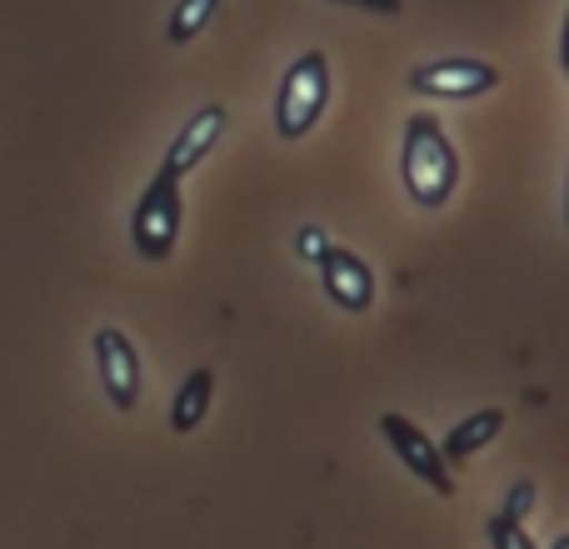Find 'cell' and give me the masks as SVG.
<instances>
[{"instance_id":"cell-1","label":"cell","mask_w":569,"mask_h":549,"mask_svg":"<svg viewBox=\"0 0 569 549\" xmlns=\"http://www.w3.org/2000/svg\"><path fill=\"white\" fill-rule=\"evenodd\" d=\"M400 180H405V190H410V200L420 210L450 206L455 186H460V156H455V140L445 136V126L435 116H425V110L405 120Z\"/></svg>"},{"instance_id":"cell-2","label":"cell","mask_w":569,"mask_h":549,"mask_svg":"<svg viewBox=\"0 0 569 549\" xmlns=\"http://www.w3.org/2000/svg\"><path fill=\"white\" fill-rule=\"evenodd\" d=\"M180 220H186V206H180V176H170V170L160 166L156 180L140 190L136 216H130V246H136V256L150 260V266H166L180 246Z\"/></svg>"},{"instance_id":"cell-3","label":"cell","mask_w":569,"mask_h":549,"mask_svg":"<svg viewBox=\"0 0 569 549\" xmlns=\"http://www.w3.org/2000/svg\"><path fill=\"white\" fill-rule=\"evenodd\" d=\"M325 100H330V60L320 50H305L290 60V70L280 76L276 90V130L284 140H305L325 116Z\"/></svg>"},{"instance_id":"cell-4","label":"cell","mask_w":569,"mask_h":549,"mask_svg":"<svg viewBox=\"0 0 569 549\" xmlns=\"http://www.w3.org/2000/svg\"><path fill=\"white\" fill-rule=\"evenodd\" d=\"M375 430L385 435V445L395 450V460H400L405 470L415 475V480H425L435 495H445V500H450V495H455V475H450V465H445L440 445H435L430 435H425L420 425L410 420V415L385 410L380 420H375Z\"/></svg>"},{"instance_id":"cell-5","label":"cell","mask_w":569,"mask_h":549,"mask_svg":"<svg viewBox=\"0 0 569 549\" xmlns=\"http://www.w3.org/2000/svg\"><path fill=\"white\" fill-rule=\"evenodd\" d=\"M90 355H96L100 390L110 395V405L120 415H130L140 405V355L130 345V335L116 330V325H100L96 340H90Z\"/></svg>"},{"instance_id":"cell-6","label":"cell","mask_w":569,"mask_h":549,"mask_svg":"<svg viewBox=\"0 0 569 549\" xmlns=\"http://www.w3.org/2000/svg\"><path fill=\"white\" fill-rule=\"evenodd\" d=\"M500 86V70L490 60H470V56H445V60H425L410 70V90L435 100H475L485 90Z\"/></svg>"},{"instance_id":"cell-7","label":"cell","mask_w":569,"mask_h":549,"mask_svg":"<svg viewBox=\"0 0 569 549\" xmlns=\"http://www.w3.org/2000/svg\"><path fill=\"white\" fill-rule=\"evenodd\" d=\"M315 266H320V285H325V295H330V305H340L345 315H365L375 305V270L365 266L355 250L330 240Z\"/></svg>"},{"instance_id":"cell-8","label":"cell","mask_w":569,"mask_h":549,"mask_svg":"<svg viewBox=\"0 0 569 549\" xmlns=\"http://www.w3.org/2000/svg\"><path fill=\"white\" fill-rule=\"evenodd\" d=\"M226 136V106H200L196 116L186 120V126H180V136L170 140V150H166V160H160V166L170 170V176H180L186 180L190 170L200 166V160L210 156V150H216V140Z\"/></svg>"},{"instance_id":"cell-9","label":"cell","mask_w":569,"mask_h":549,"mask_svg":"<svg viewBox=\"0 0 569 549\" xmlns=\"http://www.w3.org/2000/svg\"><path fill=\"white\" fill-rule=\"evenodd\" d=\"M210 400H216V375L200 365L180 380V390L170 395V435H196L210 420Z\"/></svg>"},{"instance_id":"cell-10","label":"cell","mask_w":569,"mask_h":549,"mask_svg":"<svg viewBox=\"0 0 569 549\" xmlns=\"http://www.w3.org/2000/svg\"><path fill=\"white\" fill-rule=\"evenodd\" d=\"M500 430H505V410H495V405H490V410L465 415V420L440 440L445 465H465L470 455H480L485 445H495V435H500Z\"/></svg>"},{"instance_id":"cell-11","label":"cell","mask_w":569,"mask_h":549,"mask_svg":"<svg viewBox=\"0 0 569 549\" xmlns=\"http://www.w3.org/2000/svg\"><path fill=\"white\" fill-rule=\"evenodd\" d=\"M216 6H220V0H176V10H170V20H166V40H170V46H186V40H196L200 30L210 26Z\"/></svg>"},{"instance_id":"cell-12","label":"cell","mask_w":569,"mask_h":549,"mask_svg":"<svg viewBox=\"0 0 569 549\" xmlns=\"http://www.w3.org/2000/svg\"><path fill=\"white\" fill-rule=\"evenodd\" d=\"M485 535H490V549H540V545H535V535L525 530V525L505 520V515H490Z\"/></svg>"},{"instance_id":"cell-13","label":"cell","mask_w":569,"mask_h":549,"mask_svg":"<svg viewBox=\"0 0 569 549\" xmlns=\"http://www.w3.org/2000/svg\"><path fill=\"white\" fill-rule=\"evenodd\" d=\"M535 510V485L530 480H515L510 485V495H505V520H515V525H525V515Z\"/></svg>"},{"instance_id":"cell-14","label":"cell","mask_w":569,"mask_h":549,"mask_svg":"<svg viewBox=\"0 0 569 549\" xmlns=\"http://www.w3.org/2000/svg\"><path fill=\"white\" fill-rule=\"evenodd\" d=\"M325 246H330V236H325L320 226H305V230H300V240H295V250H300L305 260H320V250H325Z\"/></svg>"},{"instance_id":"cell-15","label":"cell","mask_w":569,"mask_h":549,"mask_svg":"<svg viewBox=\"0 0 569 549\" xmlns=\"http://www.w3.org/2000/svg\"><path fill=\"white\" fill-rule=\"evenodd\" d=\"M330 6H360V10H380V16H400L405 0H330Z\"/></svg>"},{"instance_id":"cell-16","label":"cell","mask_w":569,"mask_h":549,"mask_svg":"<svg viewBox=\"0 0 569 549\" xmlns=\"http://www.w3.org/2000/svg\"><path fill=\"white\" fill-rule=\"evenodd\" d=\"M550 549H569V535H560V540H555Z\"/></svg>"}]
</instances>
